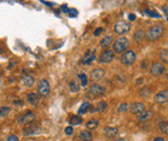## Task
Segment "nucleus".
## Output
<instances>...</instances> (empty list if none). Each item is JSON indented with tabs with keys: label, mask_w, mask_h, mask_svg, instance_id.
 Returning <instances> with one entry per match:
<instances>
[{
	"label": "nucleus",
	"mask_w": 168,
	"mask_h": 141,
	"mask_svg": "<svg viewBox=\"0 0 168 141\" xmlns=\"http://www.w3.org/2000/svg\"><path fill=\"white\" fill-rule=\"evenodd\" d=\"M83 123V118L80 115H72L69 120V124L71 126H78Z\"/></svg>",
	"instance_id": "5701e85b"
},
{
	"label": "nucleus",
	"mask_w": 168,
	"mask_h": 141,
	"mask_svg": "<svg viewBox=\"0 0 168 141\" xmlns=\"http://www.w3.org/2000/svg\"><path fill=\"white\" fill-rule=\"evenodd\" d=\"M167 1H168V0H167Z\"/></svg>",
	"instance_id": "49530a36"
},
{
	"label": "nucleus",
	"mask_w": 168,
	"mask_h": 141,
	"mask_svg": "<svg viewBox=\"0 0 168 141\" xmlns=\"http://www.w3.org/2000/svg\"><path fill=\"white\" fill-rule=\"evenodd\" d=\"M90 107H91V103L88 101L84 102L83 104L81 105L80 109H78V114H85L87 113L89 110H90Z\"/></svg>",
	"instance_id": "4be33fe9"
},
{
	"label": "nucleus",
	"mask_w": 168,
	"mask_h": 141,
	"mask_svg": "<svg viewBox=\"0 0 168 141\" xmlns=\"http://www.w3.org/2000/svg\"><path fill=\"white\" fill-rule=\"evenodd\" d=\"M159 129L162 133L168 135V121H163V123H161L159 125Z\"/></svg>",
	"instance_id": "c756f323"
},
{
	"label": "nucleus",
	"mask_w": 168,
	"mask_h": 141,
	"mask_svg": "<svg viewBox=\"0 0 168 141\" xmlns=\"http://www.w3.org/2000/svg\"><path fill=\"white\" fill-rule=\"evenodd\" d=\"M9 111H11V107H8V106H2V107H0V118L6 116L9 113Z\"/></svg>",
	"instance_id": "c85d7f7f"
},
{
	"label": "nucleus",
	"mask_w": 168,
	"mask_h": 141,
	"mask_svg": "<svg viewBox=\"0 0 168 141\" xmlns=\"http://www.w3.org/2000/svg\"><path fill=\"white\" fill-rule=\"evenodd\" d=\"M163 31H164V28H163L162 24H156L145 32V38L150 41L157 40L162 36Z\"/></svg>",
	"instance_id": "f257e3e1"
},
{
	"label": "nucleus",
	"mask_w": 168,
	"mask_h": 141,
	"mask_svg": "<svg viewBox=\"0 0 168 141\" xmlns=\"http://www.w3.org/2000/svg\"><path fill=\"white\" fill-rule=\"evenodd\" d=\"M103 132H104L105 137L108 138V139H114L119 134V130L116 127H106Z\"/></svg>",
	"instance_id": "2eb2a0df"
},
{
	"label": "nucleus",
	"mask_w": 168,
	"mask_h": 141,
	"mask_svg": "<svg viewBox=\"0 0 168 141\" xmlns=\"http://www.w3.org/2000/svg\"><path fill=\"white\" fill-rule=\"evenodd\" d=\"M3 52H4V51H3V48H2L1 45H0V55L3 54Z\"/></svg>",
	"instance_id": "37998d69"
},
{
	"label": "nucleus",
	"mask_w": 168,
	"mask_h": 141,
	"mask_svg": "<svg viewBox=\"0 0 168 141\" xmlns=\"http://www.w3.org/2000/svg\"><path fill=\"white\" fill-rule=\"evenodd\" d=\"M80 139L81 141H92L93 140V135L90 131L84 130V131H81V134H80Z\"/></svg>",
	"instance_id": "412c9836"
},
{
	"label": "nucleus",
	"mask_w": 168,
	"mask_h": 141,
	"mask_svg": "<svg viewBox=\"0 0 168 141\" xmlns=\"http://www.w3.org/2000/svg\"><path fill=\"white\" fill-rule=\"evenodd\" d=\"M69 89H70V91L72 92V93H78V92L80 91V86H78L74 81H72L69 82Z\"/></svg>",
	"instance_id": "cd10ccee"
},
{
	"label": "nucleus",
	"mask_w": 168,
	"mask_h": 141,
	"mask_svg": "<svg viewBox=\"0 0 168 141\" xmlns=\"http://www.w3.org/2000/svg\"><path fill=\"white\" fill-rule=\"evenodd\" d=\"M166 78L168 79V73H167V75H166Z\"/></svg>",
	"instance_id": "c03bdc74"
},
{
	"label": "nucleus",
	"mask_w": 168,
	"mask_h": 141,
	"mask_svg": "<svg viewBox=\"0 0 168 141\" xmlns=\"http://www.w3.org/2000/svg\"><path fill=\"white\" fill-rule=\"evenodd\" d=\"M96 111H98V112H104L105 110H106V108H107V104H106V102H104V101H100V102H98L97 103V105H96Z\"/></svg>",
	"instance_id": "393cba45"
},
{
	"label": "nucleus",
	"mask_w": 168,
	"mask_h": 141,
	"mask_svg": "<svg viewBox=\"0 0 168 141\" xmlns=\"http://www.w3.org/2000/svg\"><path fill=\"white\" fill-rule=\"evenodd\" d=\"M98 126H99V121L97 120H90L86 124V128H87L88 130H95Z\"/></svg>",
	"instance_id": "b1692460"
},
{
	"label": "nucleus",
	"mask_w": 168,
	"mask_h": 141,
	"mask_svg": "<svg viewBox=\"0 0 168 141\" xmlns=\"http://www.w3.org/2000/svg\"><path fill=\"white\" fill-rule=\"evenodd\" d=\"M78 78L81 79V86H83V87L87 86V84H88V77H87V75H86L85 73H81V74H78Z\"/></svg>",
	"instance_id": "7c9ffc66"
},
{
	"label": "nucleus",
	"mask_w": 168,
	"mask_h": 141,
	"mask_svg": "<svg viewBox=\"0 0 168 141\" xmlns=\"http://www.w3.org/2000/svg\"><path fill=\"white\" fill-rule=\"evenodd\" d=\"M27 101L28 103L31 104V105L33 106H36L38 103H39L40 101V98H39V95L38 94H35V93H30L27 95Z\"/></svg>",
	"instance_id": "dca6fc26"
},
{
	"label": "nucleus",
	"mask_w": 168,
	"mask_h": 141,
	"mask_svg": "<svg viewBox=\"0 0 168 141\" xmlns=\"http://www.w3.org/2000/svg\"><path fill=\"white\" fill-rule=\"evenodd\" d=\"M128 47H129V40L126 37H119L118 39H116V41L114 42V45H112L114 52L117 53V54L124 53L128 48Z\"/></svg>",
	"instance_id": "f03ea898"
},
{
	"label": "nucleus",
	"mask_w": 168,
	"mask_h": 141,
	"mask_svg": "<svg viewBox=\"0 0 168 141\" xmlns=\"http://www.w3.org/2000/svg\"><path fill=\"white\" fill-rule=\"evenodd\" d=\"M140 67L142 68V69H146V68L148 67V60H142L141 61V63H140Z\"/></svg>",
	"instance_id": "e433bc0d"
},
{
	"label": "nucleus",
	"mask_w": 168,
	"mask_h": 141,
	"mask_svg": "<svg viewBox=\"0 0 168 141\" xmlns=\"http://www.w3.org/2000/svg\"><path fill=\"white\" fill-rule=\"evenodd\" d=\"M35 120V113L33 111H26L23 114L17 116V121L21 125H27V124L32 123Z\"/></svg>",
	"instance_id": "20e7f679"
},
{
	"label": "nucleus",
	"mask_w": 168,
	"mask_h": 141,
	"mask_svg": "<svg viewBox=\"0 0 168 141\" xmlns=\"http://www.w3.org/2000/svg\"><path fill=\"white\" fill-rule=\"evenodd\" d=\"M22 82L24 84V86L25 87H33V84H34V78H33L31 75L23 74L22 75Z\"/></svg>",
	"instance_id": "f3484780"
},
{
	"label": "nucleus",
	"mask_w": 168,
	"mask_h": 141,
	"mask_svg": "<svg viewBox=\"0 0 168 141\" xmlns=\"http://www.w3.org/2000/svg\"><path fill=\"white\" fill-rule=\"evenodd\" d=\"M164 71H165L164 65L160 62L153 63L152 66H151V69H150L151 74L154 75V76H160V75H162L163 73H164Z\"/></svg>",
	"instance_id": "6e6552de"
},
{
	"label": "nucleus",
	"mask_w": 168,
	"mask_h": 141,
	"mask_svg": "<svg viewBox=\"0 0 168 141\" xmlns=\"http://www.w3.org/2000/svg\"><path fill=\"white\" fill-rule=\"evenodd\" d=\"M96 56L93 54L92 52H91L90 50L88 51L87 53H86V55L83 57V59H81V62L84 63V64H90L91 62H93V61L95 60Z\"/></svg>",
	"instance_id": "a211bd4d"
},
{
	"label": "nucleus",
	"mask_w": 168,
	"mask_h": 141,
	"mask_svg": "<svg viewBox=\"0 0 168 141\" xmlns=\"http://www.w3.org/2000/svg\"><path fill=\"white\" fill-rule=\"evenodd\" d=\"M68 14H69V17H70V18H75V17H78V11H76L75 8H70V9H69V11H68Z\"/></svg>",
	"instance_id": "72a5a7b5"
},
{
	"label": "nucleus",
	"mask_w": 168,
	"mask_h": 141,
	"mask_svg": "<svg viewBox=\"0 0 168 141\" xmlns=\"http://www.w3.org/2000/svg\"><path fill=\"white\" fill-rule=\"evenodd\" d=\"M102 32H103V28L99 27V28H97V29H96V30L94 31V35H95V36H99Z\"/></svg>",
	"instance_id": "4c0bfd02"
},
{
	"label": "nucleus",
	"mask_w": 168,
	"mask_h": 141,
	"mask_svg": "<svg viewBox=\"0 0 168 141\" xmlns=\"http://www.w3.org/2000/svg\"><path fill=\"white\" fill-rule=\"evenodd\" d=\"M162 11H163V13L168 17V4H165V5L162 6Z\"/></svg>",
	"instance_id": "58836bf2"
},
{
	"label": "nucleus",
	"mask_w": 168,
	"mask_h": 141,
	"mask_svg": "<svg viewBox=\"0 0 168 141\" xmlns=\"http://www.w3.org/2000/svg\"><path fill=\"white\" fill-rule=\"evenodd\" d=\"M155 113L152 110H145L143 112H141L137 116V121L138 123H146V121H151L154 118Z\"/></svg>",
	"instance_id": "f8f14e48"
},
{
	"label": "nucleus",
	"mask_w": 168,
	"mask_h": 141,
	"mask_svg": "<svg viewBox=\"0 0 168 141\" xmlns=\"http://www.w3.org/2000/svg\"><path fill=\"white\" fill-rule=\"evenodd\" d=\"M153 141H165V139L163 137H156Z\"/></svg>",
	"instance_id": "79ce46f5"
},
{
	"label": "nucleus",
	"mask_w": 168,
	"mask_h": 141,
	"mask_svg": "<svg viewBox=\"0 0 168 141\" xmlns=\"http://www.w3.org/2000/svg\"><path fill=\"white\" fill-rule=\"evenodd\" d=\"M90 93L95 97H100L104 95L105 89H104V87L100 86L99 84H94L90 87Z\"/></svg>",
	"instance_id": "9d476101"
},
{
	"label": "nucleus",
	"mask_w": 168,
	"mask_h": 141,
	"mask_svg": "<svg viewBox=\"0 0 168 141\" xmlns=\"http://www.w3.org/2000/svg\"><path fill=\"white\" fill-rule=\"evenodd\" d=\"M129 108H130L129 107V104L125 102V103H122L121 105L119 106V109H118V110H119V112H125V111H127Z\"/></svg>",
	"instance_id": "2f4dec72"
},
{
	"label": "nucleus",
	"mask_w": 168,
	"mask_h": 141,
	"mask_svg": "<svg viewBox=\"0 0 168 141\" xmlns=\"http://www.w3.org/2000/svg\"><path fill=\"white\" fill-rule=\"evenodd\" d=\"M136 60V55L133 51H127L121 57V62L124 65H132Z\"/></svg>",
	"instance_id": "0eeeda50"
},
{
	"label": "nucleus",
	"mask_w": 168,
	"mask_h": 141,
	"mask_svg": "<svg viewBox=\"0 0 168 141\" xmlns=\"http://www.w3.org/2000/svg\"><path fill=\"white\" fill-rule=\"evenodd\" d=\"M129 21H135V19H136V16L134 14H129Z\"/></svg>",
	"instance_id": "ea45409f"
},
{
	"label": "nucleus",
	"mask_w": 168,
	"mask_h": 141,
	"mask_svg": "<svg viewBox=\"0 0 168 141\" xmlns=\"http://www.w3.org/2000/svg\"><path fill=\"white\" fill-rule=\"evenodd\" d=\"M167 21H168V18H167Z\"/></svg>",
	"instance_id": "a18cd8bd"
},
{
	"label": "nucleus",
	"mask_w": 168,
	"mask_h": 141,
	"mask_svg": "<svg viewBox=\"0 0 168 141\" xmlns=\"http://www.w3.org/2000/svg\"><path fill=\"white\" fill-rule=\"evenodd\" d=\"M151 94H152V92H151V89H150V87H142V89L140 90V92H139V95H140L141 97H143V98H146V97H148Z\"/></svg>",
	"instance_id": "bb28decb"
},
{
	"label": "nucleus",
	"mask_w": 168,
	"mask_h": 141,
	"mask_svg": "<svg viewBox=\"0 0 168 141\" xmlns=\"http://www.w3.org/2000/svg\"><path fill=\"white\" fill-rule=\"evenodd\" d=\"M160 60L165 64H168V50H161L159 54Z\"/></svg>",
	"instance_id": "a878e982"
},
{
	"label": "nucleus",
	"mask_w": 168,
	"mask_h": 141,
	"mask_svg": "<svg viewBox=\"0 0 168 141\" xmlns=\"http://www.w3.org/2000/svg\"><path fill=\"white\" fill-rule=\"evenodd\" d=\"M130 111L133 114H140L141 112L145 110V105L141 102H134L133 104L130 106Z\"/></svg>",
	"instance_id": "4468645a"
},
{
	"label": "nucleus",
	"mask_w": 168,
	"mask_h": 141,
	"mask_svg": "<svg viewBox=\"0 0 168 141\" xmlns=\"http://www.w3.org/2000/svg\"><path fill=\"white\" fill-rule=\"evenodd\" d=\"M104 75H105V71H104V69H102V68H95V69L92 70L90 73L91 79H92L93 81H100Z\"/></svg>",
	"instance_id": "ddd939ff"
},
{
	"label": "nucleus",
	"mask_w": 168,
	"mask_h": 141,
	"mask_svg": "<svg viewBox=\"0 0 168 141\" xmlns=\"http://www.w3.org/2000/svg\"><path fill=\"white\" fill-rule=\"evenodd\" d=\"M145 37V32L143 30H141V29H139V30H136L135 33H134L133 35V39L135 42L137 43H140L141 41L143 40V38Z\"/></svg>",
	"instance_id": "6ab92c4d"
},
{
	"label": "nucleus",
	"mask_w": 168,
	"mask_h": 141,
	"mask_svg": "<svg viewBox=\"0 0 168 141\" xmlns=\"http://www.w3.org/2000/svg\"><path fill=\"white\" fill-rule=\"evenodd\" d=\"M115 59V52L111 50H104L99 56V62L102 63V64H107V63H110L112 60Z\"/></svg>",
	"instance_id": "423d86ee"
},
{
	"label": "nucleus",
	"mask_w": 168,
	"mask_h": 141,
	"mask_svg": "<svg viewBox=\"0 0 168 141\" xmlns=\"http://www.w3.org/2000/svg\"><path fill=\"white\" fill-rule=\"evenodd\" d=\"M51 92V86L47 79H41L37 84V94L40 97H47Z\"/></svg>",
	"instance_id": "7ed1b4c3"
},
{
	"label": "nucleus",
	"mask_w": 168,
	"mask_h": 141,
	"mask_svg": "<svg viewBox=\"0 0 168 141\" xmlns=\"http://www.w3.org/2000/svg\"><path fill=\"white\" fill-rule=\"evenodd\" d=\"M65 134L68 135V136H70V135L73 134V128H72V126H68V127L65 128Z\"/></svg>",
	"instance_id": "f704fd0d"
},
{
	"label": "nucleus",
	"mask_w": 168,
	"mask_h": 141,
	"mask_svg": "<svg viewBox=\"0 0 168 141\" xmlns=\"http://www.w3.org/2000/svg\"><path fill=\"white\" fill-rule=\"evenodd\" d=\"M41 132V129L37 126H30V127H26L22 129V134L24 136H33L38 135Z\"/></svg>",
	"instance_id": "1a4fd4ad"
},
{
	"label": "nucleus",
	"mask_w": 168,
	"mask_h": 141,
	"mask_svg": "<svg viewBox=\"0 0 168 141\" xmlns=\"http://www.w3.org/2000/svg\"><path fill=\"white\" fill-rule=\"evenodd\" d=\"M112 41H114V38H112L111 35L105 36V37H103L101 41H100V45H101V48H107L112 43Z\"/></svg>",
	"instance_id": "aec40b11"
},
{
	"label": "nucleus",
	"mask_w": 168,
	"mask_h": 141,
	"mask_svg": "<svg viewBox=\"0 0 168 141\" xmlns=\"http://www.w3.org/2000/svg\"><path fill=\"white\" fill-rule=\"evenodd\" d=\"M145 14H148V16L152 17V18H160V14H157L156 11H151V9H145Z\"/></svg>",
	"instance_id": "473e14b6"
},
{
	"label": "nucleus",
	"mask_w": 168,
	"mask_h": 141,
	"mask_svg": "<svg viewBox=\"0 0 168 141\" xmlns=\"http://www.w3.org/2000/svg\"><path fill=\"white\" fill-rule=\"evenodd\" d=\"M154 101L158 104L166 103V102L168 101V90L161 91L158 94H156L155 97H154Z\"/></svg>",
	"instance_id": "9b49d317"
},
{
	"label": "nucleus",
	"mask_w": 168,
	"mask_h": 141,
	"mask_svg": "<svg viewBox=\"0 0 168 141\" xmlns=\"http://www.w3.org/2000/svg\"><path fill=\"white\" fill-rule=\"evenodd\" d=\"M62 11H63L64 13H68V11H69V9L67 8V5H66V4H64V5H62Z\"/></svg>",
	"instance_id": "a19ab883"
},
{
	"label": "nucleus",
	"mask_w": 168,
	"mask_h": 141,
	"mask_svg": "<svg viewBox=\"0 0 168 141\" xmlns=\"http://www.w3.org/2000/svg\"><path fill=\"white\" fill-rule=\"evenodd\" d=\"M6 141H19V138H18V136H17V135L11 134V135H8V138H6Z\"/></svg>",
	"instance_id": "c9c22d12"
},
{
	"label": "nucleus",
	"mask_w": 168,
	"mask_h": 141,
	"mask_svg": "<svg viewBox=\"0 0 168 141\" xmlns=\"http://www.w3.org/2000/svg\"><path fill=\"white\" fill-rule=\"evenodd\" d=\"M131 25L127 21L121 20L115 25V32L117 34H126L130 31Z\"/></svg>",
	"instance_id": "39448f33"
}]
</instances>
